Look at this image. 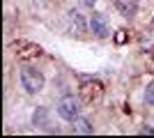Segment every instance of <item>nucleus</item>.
<instances>
[{"mask_svg": "<svg viewBox=\"0 0 154 138\" xmlns=\"http://www.w3.org/2000/svg\"><path fill=\"white\" fill-rule=\"evenodd\" d=\"M81 99H83L88 106H94L103 99V85L99 81H85L81 85Z\"/></svg>", "mask_w": 154, "mask_h": 138, "instance_id": "1", "label": "nucleus"}, {"mask_svg": "<svg viewBox=\"0 0 154 138\" xmlns=\"http://www.w3.org/2000/svg\"><path fill=\"white\" fill-rule=\"evenodd\" d=\"M90 28H92V32H94L99 39H103V37H108V35H110V23H108V19H106V14H101V12L92 14Z\"/></svg>", "mask_w": 154, "mask_h": 138, "instance_id": "5", "label": "nucleus"}, {"mask_svg": "<svg viewBox=\"0 0 154 138\" xmlns=\"http://www.w3.org/2000/svg\"><path fill=\"white\" fill-rule=\"evenodd\" d=\"M78 111H81V106H78V99L74 97V94H67V97L60 99L58 113H60V118H62V120H67V122H74V120L78 118Z\"/></svg>", "mask_w": 154, "mask_h": 138, "instance_id": "3", "label": "nucleus"}, {"mask_svg": "<svg viewBox=\"0 0 154 138\" xmlns=\"http://www.w3.org/2000/svg\"><path fill=\"white\" fill-rule=\"evenodd\" d=\"M152 62H154V55H152Z\"/></svg>", "mask_w": 154, "mask_h": 138, "instance_id": "13", "label": "nucleus"}, {"mask_svg": "<svg viewBox=\"0 0 154 138\" xmlns=\"http://www.w3.org/2000/svg\"><path fill=\"white\" fill-rule=\"evenodd\" d=\"M21 83H23L26 92H30V94H37V92L44 87V76H42L37 69H30V67H26V69L21 72Z\"/></svg>", "mask_w": 154, "mask_h": 138, "instance_id": "2", "label": "nucleus"}, {"mask_svg": "<svg viewBox=\"0 0 154 138\" xmlns=\"http://www.w3.org/2000/svg\"><path fill=\"white\" fill-rule=\"evenodd\" d=\"M129 41V32L127 30H117L115 32V44H127Z\"/></svg>", "mask_w": 154, "mask_h": 138, "instance_id": "10", "label": "nucleus"}, {"mask_svg": "<svg viewBox=\"0 0 154 138\" xmlns=\"http://www.w3.org/2000/svg\"><path fill=\"white\" fill-rule=\"evenodd\" d=\"M67 23H69V30L74 35H85V30H88V23H85V19L81 16L78 9H69L67 12Z\"/></svg>", "mask_w": 154, "mask_h": 138, "instance_id": "6", "label": "nucleus"}, {"mask_svg": "<svg viewBox=\"0 0 154 138\" xmlns=\"http://www.w3.org/2000/svg\"><path fill=\"white\" fill-rule=\"evenodd\" d=\"M145 101L147 104H154V83L147 85V92H145Z\"/></svg>", "mask_w": 154, "mask_h": 138, "instance_id": "11", "label": "nucleus"}, {"mask_svg": "<svg viewBox=\"0 0 154 138\" xmlns=\"http://www.w3.org/2000/svg\"><path fill=\"white\" fill-rule=\"evenodd\" d=\"M140 46H143V51H152V46H154V39H152V35H143V39H140Z\"/></svg>", "mask_w": 154, "mask_h": 138, "instance_id": "9", "label": "nucleus"}, {"mask_svg": "<svg viewBox=\"0 0 154 138\" xmlns=\"http://www.w3.org/2000/svg\"><path fill=\"white\" fill-rule=\"evenodd\" d=\"M74 131H76V133H92L94 129H92V124L85 118H76V120H74Z\"/></svg>", "mask_w": 154, "mask_h": 138, "instance_id": "8", "label": "nucleus"}, {"mask_svg": "<svg viewBox=\"0 0 154 138\" xmlns=\"http://www.w3.org/2000/svg\"><path fill=\"white\" fill-rule=\"evenodd\" d=\"M81 5H85V7H94V5H97V0H81Z\"/></svg>", "mask_w": 154, "mask_h": 138, "instance_id": "12", "label": "nucleus"}, {"mask_svg": "<svg viewBox=\"0 0 154 138\" xmlns=\"http://www.w3.org/2000/svg\"><path fill=\"white\" fill-rule=\"evenodd\" d=\"M14 48H16L14 53H16L19 60H35V58L42 55V48L37 44H32V41H16Z\"/></svg>", "mask_w": 154, "mask_h": 138, "instance_id": "4", "label": "nucleus"}, {"mask_svg": "<svg viewBox=\"0 0 154 138\" xmlns=\"http://www.w3.org/2000/svg\"><path fill=\"white\" fill-rule=\"evenodd\" d=\"M113 7L122 16H134L138 12V0H113Z\"/></svg>", "mask_w": 154, "mask_h": 138, "instance_id": "7", "label": "nucleus"}]
</instances>
